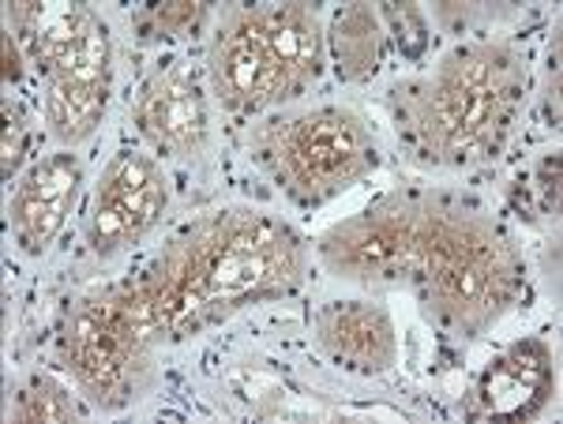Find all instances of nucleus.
I'll return each instance as SVG.
<instances>
[{"instance_id":"obj_4","label":"nucleus","mask_w":563,"mask_h":424,"mask_svg":"<svg viewBox=\"0 0 563 424\" xmlns=\"http://www.w3.org/2000/svg\"><path fill=\"white\" fill-rule=\"evenodd\" d=\"M286 150L297 180L305 185H334V180L350 177L365 158L357 124L339 113H316L301 121L289 135Z\"/></svg>"},{"instance_id":"obj_15","label":"nucleus","mask_w":563,"mask_h":424,"mask_svg":"<svg viewBox=\"0 0 563 424\" xmlns=\"http://www.w3.org/2000/svg\"><path fill=\"white\" fill-rule=\"evenodd\" d=\"M20 158H23V129L8 121V129H4V177H12V169L20 166Z\"/></svg>"},{"instance_id":"obj_1","label":"nucleus","mask_w":563,"mask_h":424,"mask_svg":"<svg viewBox=\"0 0 563 424\" xmlns=\"http://www.w3.org/2000/svg\"><path fill=\"white\" fill-rule=\"evenodd\" d=\"M166 203L158 169L140 155H121L109 166L95 203V245L117 248L147 233Z\"/></svg>"},{"instance_id":"obj_14","label":"nucleus","mask_w":563,"mask_h":424,"mask_svg":"<svg viewBox=\"0 0 563 424\" xmlns=\"http://www.w3.org/2000/svg\"><path fill=\"white\" fill-rule=\"evenodd\" d=\"M199 15H203V4H166L158 8V23L166 26V31H192L199 23Z\"/></svg>"},{"instance_id":"obj_16","label":"nucleus","mask_w":563,"mask_h":424,"mask_svg":"<svg viewBox=\"0 0 563 424\" xmlns=\"http://www.w3.org/2000/svg\"><path fill=\"white\" fill-rule=\"evenodd\" d=\"M4 76L8 79H20V57H15L12 38H4Z\"/></svg>"},{"instance_id":"obj_5","label":"nucleus","mask_w":563,"mask_h":424,"mask_svg":"<svg viewBox=\"0 0 563 424\" xmlns=\"http://www.w3.org/2000/svg\"><path fill=\"white\" fill-rule=\"evenodd\" d=\"M549 357L541 346H519L481 376L477 399L493 417H530L549 391Z\"/></svg>"},{"instance_id":"obj_12","label":"nucleus","mask_w":563,"mask_h":424,"mask_svg":"<svg viewBox=\"0 0 563 424\" xmlns=\"http://www.w3.org/2000/svg\"><path fill=\"white\" fill-rule=\"evenodd\" d=\"M387 20L395 26V38H398V49L406 57H421L424 45H429V34H424V20L413 4H387Z\"/></svg>"},{"instance_id":"obj_9","label":"nucleus","mask_w":563,"mask_h":424,"mask_svg":"<svg viewBox=\"0 0 563 424\" xmlns=\"http://www.w3.org/2000/svg\"><path fill=\"white\" fill-rule=\"evenodd\" d=\"M260 34L267 42V49L275 53V60L286 71L289 83L316 76V60H320V42H316V23L305 8L289 4L275 8V12L260 15Z\"/></svg>"},{"instance_id":"obj_3","label":"nucleus","mask_w":563,"mask_h":424,"mask_svg":"<svg viewBox=\"0 0 563 424\" xmlns=\"http://www.w3.org/2000/svg\"><path fill=\"white\" fill-rule=\"evenodd\" d=\"M76 185H79L76 155H53L38 161L23 177V185L15 188V200H12V225L26 252H42L57 237V230L65 225L68 207L76 200Z\"/></svg>"},{"instance_id":"obj_13","label":"nucleus","mask_w":563,"mask_h":424,"mask_svg":"<svg viewBox=\"0 0 563 424\" xmlns=\"http://www.w3.org/2000/svg\"><path fill=\"white\" fill-rule=\"evenodd\" d=\"M23 417H42V421H65L71 417V405L65 402V394L49 383H38L31 394H23Z\"/></svg>"},{"instance_id":"obj_6","label":"nucleus","mask_w":563,"mask_h":424,"mask_svg":"<svg viewBox=\"0 0 563 424\" xmlns=\"http://www.w3.org/2000/svg\"><path fill=\"white\" fill-rule=\"evenodd\" d=\"M143 124L162 147L185 150L203 135V102L185 71H166L143 98Z\"/></svg>"},{"instance_id":"obj_8","label":"nucleus","mask_w":563,"mask_h":424,"mask_svg":"<svg viewBox=\"0 0 563 424\" xmlns=\"http://www.w3.org/2000/svg\"><path fill=\"white\" fill-rule=\"evenodd\" d=\"M323 346L339 360H350L353 368H384L390 360V327L379 312L339 304L320 323Z\"/></svg>"},{"instance_id":"obj_7","label":"nucleus","mask_w":563,"mask_h":424,"mask_svg":"<svg viewBox=\"0 0 563 424\" xmlns=\"http://www.w3.org/2000/svg\"><path fill=\"white\" fill-rule=\"evenodd\" d=\"M271 252L260 241L238 237L225 245V252L207 259L203 275L192 282V293H188V304H218V301H233V297H244L249 290H256L271 278Z\"/></svg>"},{"instance_id":"obj_10","label":"nucleus","mask_w":563,"mask_h":424,"mask_svg":"<svg viewBox=\"0 0 563 424\" xmlns=\"http://www.w3.org/2000/svg\"><path fill=\"white\" fill-rule=\"evenodd\" d=\"M106 110V83H79V79H53L45 98V116L65 143H79L95 132Z\"/></svg>"},{"instance_id":"obj_11","label":"nucleus","mask_w":563,"mask_h":424,"mask_svg":"<svg viewBox=\"0 0 563 424\" xmlns=\"http://www.w3.org/2000/svg\"><path fill=\"white\" fill-rule=\"evenodd\" d=\"M331 42H334V57H339L342 76L357 79L379 68L384 38H379V23L368 8H346V12L334 15Z\"/></svg>"},{"instance_id":"obj_2","label":"nucleus","mask_w":563,"mask_h":424,"mask_svg":"<svg viewBox=\"0 0 563 424\" xmlns=\"http://www.w3.org/2000/svg\"><path fill=\"white\" fill-rule=\"evenodd\" d=\"M214 83L225 94V102L233 105H263L286 90V71L275 60V53L267 49L260 34L256 20L233 23L222 38L214 42Z\"/></svg>"}]
</instances>
